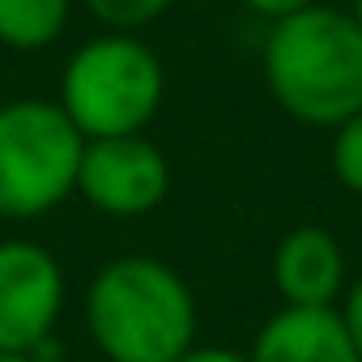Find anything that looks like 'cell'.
I'll use <instances>...</instances> for the list:
<instances>
[{
    "label": "cell",
    "instance_id": "cell-1",
    "mask_svg": "<svg viewBox=\"0 0 362 362\" xmlns=\"http://www.w3.org/2000/svg\"><path fill=\"white\" fill-rule=\"evenodd\" d=\"M86 332L107 362H179L197 345V294L166 260L132 252L86 286Z\"/></svg>",
    "mask_w": 362,
    "mask_h": 362
},
{
    "label": "cell",
    "instance_id": "cell-2",
    "mask_svg": "<svg viewBox=\"0 0 362 362\" xmlns=\"http://www.w3.org/2000/svg\"><path fill=\"white\" fill-rule=\"evenodd\" d=\"M260 69L273 103L307 128L332 132L362 111V26L349 9L307 5L269 26Z\"/></svg>",
    "mask_w": 362,
    "mask_h": 362
},
{
    "label": "cell",
    "instance_id": "cell-3",
    "mask_svg": "<svg viewBox=\"0 0 362 362\" xmlns=\"http://www.w3.org/2000/svg\"><path fill=\"white\" fill-rule=\"evenodd\" d=\"M166 98V69L158 52L128 30L86 39L60 73V111L86 141L132 136L153 124Z\"/></svg>",
    "mask_w": 362,
    "mask_h": 362
},
{
    "label": "cell",
    "instance_id": "cell-4",
    "mask_svg": "<svg viewBox=\"0 0 362 362\" xmlns=\"http://www.w3.org/2000/svg\"><path fill=\"white\" fill-rule=\"evenodd\" d=\"M81 149L56 98L0 103V222H35L77 197Z\"/></svg>",
    "mask_w": 362,
    "mask_h": 362
},
{
    "label": "cell",
    "instance_id": "cell-5",
    "mask_svg": "<svg viewBox=\"0 0 362 362\" xmlns=\"http://www.w3.org/2000/svg\"><path fill=\"white\" fill-rule=\"evenodd\" d=\"M170 192V162L145 136H98L86 141L77 166V197L103 218H145Z\"/></svg>",
    "mask_w": 362,
    "mask_h": 362
},
{
    "label": "cell",
    "instance_id": "cell-6",
    "mask_svg": "<svg viewBox=\"0 0 362 362\" xmlns=\"http://www.w3.org/2000/svg\"><path fill=\"white\" fill-rule=\"evenodd\" d=\"M64 269L35 239H0V349L35 354L64 315Z\"/></svg>",
    "mask_w": 362,
    "mask_h": 362
},
{
    "label": "cell",
    "instance_id": "cell-7",
    "mask_svg": "<svg viewBox=\"0 0 362 362\" xmlns=\"http://www.w3.org/2000/svg\"><path fill=\"white\" fill-rule=\"evenodd\" d=\"M273 286L286 307H337L349 286L341 239L324 226H294L273 252Z\"/></svg>",
    "mask_w": 362,
    "mask_h": 362
},
{
    "label": "cell",
    "instance_id": "cell-8",
    "mask_svg": "<svg viewBox=\"0 0 362 362\" xmlns=\"http://www.w3.org/2000/svg\"><path fill=\"white\" fill-rule=\"evenodd\" d=\"M252 362H358L337 307H281L273 311L252 349Z\"/></svg>",
    "mask_w": 362,
    "mask_h": 362
},
{
    "label": "cell",
    "instance_id": "cell-9",
    "mask_svg": "<svg viewBox=\"0 0 362 362\" xmlns=\"http://www.w3.org/2000/svg\"><path fill=\"white\" fill-rule=\"evenodd\" d=\"M73 18V0H0V47L43 52L52 47Z\"/></svg>",
    "mask_w": 362,
    "mask_h": 362
},
{
    "label": "cell",
    "instance_id": "cell-10",
    "mask_svg": "<svg viewBox=\"0 0 362 362\" xmlns=\"http://www.w3.org/2000/svg\"><path fill=\"white\" fill-rule=\"evenodd\" d=\"M328 166H332V179L349 197H362V111H354L345 124L332 128Z\"/></svg>",
    "mask_w": 362,
    "mask_h": 362
},
{
    "label": "cell",
    "instance_id": "cell-11",
    "mask_svg": "<svg viewBox=\"0 0 362 362\" xmlns=\"http://www.w3.org/2000/svg\"><path fill=\"white\" fill-rule=\"evenodd\" d=\"M94 22H103V30H128L141 35L145 26H153L175 0H81Z\"/></svg>",
    "mask_w": 362,
    "mask_h": 362
},
{
    "label": "cell",
    "instance_id": "cell-12",
    "mask_svg": "<svg viewBox=\"0 0 362 362\" xmlns=\"http://www.w3.org/2000/svg\"><path fill=\"white\" fill-rule=\"evenodd\" d=\"M337 315H341V324H345V332H349V345H354V354H358V362H362V277L345 286V294H341V303H337Z\"/></svg>",
    "mask_w": 362,
    "mask_h": 362
},
{
    "label": "cell",
    "instance_id": "cell-13",
    "mask_svg": "<svg viewBox=\"0 0 362 362\" xmlns=\"http://www.w3.org/2000/svg\"><path fill=\"white\" fill-rule=\"evenodd\" d=\"M239 5L273 26V22H281V18H290V13H303L307 5H315V0H239Z\"/></svg>",
    "mask_w": 362,
    "mask_h": 362
},
{
    "label": "cell",
    "instance_id": "cell-14",
    "mask_svg": "<svg viewBox=\"0 0 362 362\" xmlns=\"http://www.w3.org/2000/svg\"><path fill=\"white\" fill-rule=\"evenodd\" d=\"M179 362H252L243 349H230V345H192Z\"/></svg>",
    "mask_w": 362,
    "mask_h": 362
},
{
    "label": "cell",
    "instance_id": "cell-15",
    "mask_svg": "<svg viewBox=\"0 0 362 362\" xmlns=\"http://www.w3.org/2000/svg\"><path fill=\"white\" fill-rule=\"evenodd\" d=\"M0 362H35L30 354H13V349H0Z\"/></svg>",
    "mask_w": 362,
    "mask_h": 362
},
{
    "label": "cell",
    "instance_id": "cell-16",
    "mask_svg": "<svg viewBox=\"0 0 362 362\" xmlns=\"http://www.w3.org/2000/svg\"><path fill=\"white\" fill-rule=\"evenodd\" d=\"M349 13H354V22L362 26V0H349Z\"/></svg>",
    "mask_w": 362,
    "mask_h": 362
}]
</instances>
